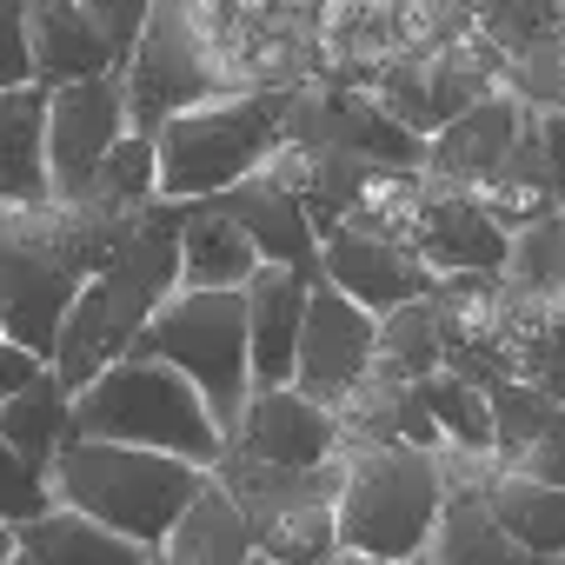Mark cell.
I'll list each match as a JSON object with an SVG mask.
<instances>
[{
  "instance_id": "obj_22",
  "label": "cell",
  "mask_w": 565,
  "mask_h": 565,
  "mask_svg": "<svg viewBox=\"0 0 565 565\" xmlns=\"http://www.w3.org/2000/svg\"><path fill=\"white\" fill-rule=\"evenodd\" d=\"M259 246L213 206L193 200L180 220V294H246V279L259 273Z\"/></svg>"
},
{
  "instance_id": "obj_4",
  "label": "cell",
  "mask_w": 565,
  "mask_h": 565,
  "mask_svg": "<svg viewBox=\"0 0 565 565\" xmlns=\"http://www.w3.org/2000/svg\"><path fill=\"white\" fill-rule=\"evenodd\" d=\"M300 87H253V94H213L200 107H180L173 120L153 127V153H160V200L193 206L213 200L239 180H253L287 134Z\"/></svg>"
},
{
  "instance_id": "obj_24",
  "label": "cell",
  "mask_w": 565,
  "mask_h": 565,
  "mask_svg": "<svg viewBox=\"0 0 565 565\" xmlns=\"http://www.w3.org/2000/svg\"><path fill=\"white\" fill-rule=\"evenodd\" d=\"M426 565H565V558H545L532 545H519L492 505H486V479L479 486H452L433 539H426Z\"/></svg>"
},
{
  "instance_id": "obj_33",
  "label": "cell",
  "mask_w": 565,
  "mask_h": 565,
  "mask_svg": "<svg viewBox=\"0 0 565 565\" xmlns=\"http://www.w3.org/2000/svg\"><path fill=\"white\" fill-rule=\"evenodd\" d=\"M505 279L519 294H565V206H552L539 226L512 233Z\"/></svg>"
},
{
  "instance_id": "obj_30",
  "label": "cell",
  "mask_w": 565,
  "mask_h": 565,
  "mask_svg": "<svg viewBox=\"0 0 565 565\" xmlns=\"http://www.w3.org/2000/svg\"><path fill=\"white\" fill-rule=\"evenodd\" d=\"M446 366V340H439V313H433V294L426 300H406L380 320V340H373V373L393 380V386H413L426 373Z\"/></svg>"
},
{
  "instance_id": "obj_45",
  "label": "cell",
  "mask_w": 565,
  "mask_h": 565,
  "mask_svg": "<svg viewBox=\"0 0 565 565\" xmlns=\"http://www.w3.org/2000/svg\"><path fill=\"white\" fill-rule=\"evenodd\" d=\"M413 565H426V558H413Z\"/></svg>"
},
{
  "instance_id": "obj_39",
  "label": "cell",
  "mask_w": 565,
  "mask_h": 565,
  "mask_svg": "<svg viewBox=\"0 0 565 565\" xmlns=\"http://www.w3.org/2000/svg\"><path fill=\"white\" fill-rule=\"evenodd\" d=\"M532 127H539V153H545L552 206H565V107H532Z\"/></svg>"
},
{
  "instance_id": "obj_18",
  "label": "cell",
  "mask_w": 565,
  "mask_h": 565,
  "mask_svg": "<svg viewBox=\"0 0 565 565\" xmlns=\"http://www.w3.org/2000/svg\"><path fill=\"white\" fill-rule=\"evenodd\" d=\"M519 127H525V100H519L512 87H492L479 107H466L452 127H439V134L426 140V173L472 193V186H486V180L505 167Z\"/></svg>"
},
{
  "instance_id": "obj_42",
  "label": "cell",
  "mask_w": 565,
  "mask_h": 565,
  "mask_svg": "<svg viewBox=\"0 0 565 565\" xmlns=\"http://www.w3.org/2000/svg\"><path fill=\"white\" fill-rule=\"evenodd\" d=\"M327 565H373V558H353V552H333Z\"/></svg>"
},
{
  "instance_id": "obj_6",
  "label": "cell",
  "mask_w": 565,
  "mask_h": 565,
  "mask_svg": "<svg viewBox=\"0 0 565 565\" xmlns=\"http://www.w3.org/2000/svg\"><path fill=\"white\" fill-rule=\"evenodd\" d=\"M74 433L81 439H114V446H147V452H173L193 466H220L226 439L206 413V399L193 393L186 373H173L153 353H127L107 373H94L74 393Z\"/></svg>"
},
{
  "instance_id": "obj_35",
  "label": "cell",
  "mask_w": 565,
  "mask_h": 565,
  "mask_svg": "<svg viewBox=\"0 0 565 565\" xmlns=\"http://www.w3.org/2000/svg\"><path fill=\"white\" fill-rule=\"evenodd\" d=\"M47 505H54V479L34 472L8 439H0V519H8V525H28V519H41Z\"/></svg>"
},
{
  "instance_id": "obj_23",
  "label": "cell",
  "mask_w": 565,
  "mask_h": 565,
  "mask_svg": "<svg viewBox=\"0 0 565 565\" xmlns=\"http://www.w3.org/2000/svg\"><path fill=\"white\" fill-rule=\"evenodd\" d=\"M14 565H153V552L54 499L41 519L14 525Z\"/></svg>"
},
{
  "instance_id": "obj_26",
  "label": "cell",
  "mask_w": 565,
  "mask_h": 565,
  "mask_svg": "<svg viewBox=\"0 0 565 565\" xmlns=\"http://www.w3.org/2000/svg\"><path fill=\"white\" fill-rule=\"evenodd\" d=\"M153 565H253V532L246 512L233 505V492L206 472V486L186 499V512L173 519V532L160 539Z\"/></svg>"
},
{
  "instance_id": "obj_27",
  "label": "cell",
  "mask_w": 565,
  "mask_h": 565,
  "mask_svg": "<svg viewBox=\"0 0 565 565\" xmlns=\"http://www.w3.org/2000/svg\"><path fill=\"white\" fill-rule=\"evenodd\" d=\"M0 439H8L34 472H54V459H61V446L74 439V393L54 380V366L21 393V399H8L0 406Z\"/></svg>"
},
{
  "instance_id": "obj_43",
  "label": "cell",
  "mask_w": 565,
  "mask_h": 565,
  "mask_svg": "<svg viewBox=\"0 0 565 565\" xmlns=\"http://www.w3.org/2000/svg\"><path fill=\"white\" fill-rule=\"evenodd\" d=\"M0 333H8V307H0Z\"/></svg>"
},
{
  "instance_id": "obj_5",
  "label": "cell",
  "mask_w": 565,
  "mask_h": 565,
  "mask_svg": "<svg viewBox=\"0 0 565 565\" xmlns=\"http://www.w3.org/2000/svg\"><path fill=\"white\" fill-rule=\"evenodd\" d=\"M54 499L100 519L107 532L160 552V539L173 532V519L186 512V499L206 486V466L173 459V452H147V446H114V439H67L54 459Z\"/></svg>"
},
{
  "instance_id": "obj_31",
  "label": "cell",
  "mask_w": 565,
  "mask_h": 565,
  "mask_svg": "<svg viewBox=\"0 0 565 565\" xmlns=\"http://www.w3.org/2000/svg\"><path fill=\"white\" fill-rule=\"evenodd\" d=\"M87 200H100L107 213H127L140 220L147 206H160V153H153V134H120V147L107 153V167L94 173Z\"/></svg>"
},
{
  "instance_id": "obj_1",
  "label": "cell",
  "mask_w": 565,
  "mask_h": 565,
  "mask_svg": "<svg viewBox=\"0 0 565 565\" xmlns=\"http://www.w3.org/2000/svg\"><path fill=\"white\" fill-rule=\"evenodd\" d=\"M320 81V0H153L127 61V120L153 134L180 107Z\"/></svg>"
},
{
  "instance_id": "obj_17",
  "label": "cell",
  "mask_w": 565,
  "mask_h": 565,
  "mask_svg": "<svg viewBox=\"0 0 565 565\" xmlns=\"http://www.w3.org/2000/svg\"><path fill=\"white\" fill-rule=\"evenodd\" d=\"M399 446H419V452H466V459H492V406H486V386L479 380H459V373H426L399 393ZM499 466V459H492Z\"/></svg>"
},
{
  "instance_id": "obj_2",
  "label": "cell",
  "mask_w": 565,
  "mask_h": 565,
  "mask_svg": "<svg viewBox=\"0 0 565 565\" xmlns=\"http://www.w3.org/2000/svg\"><path fill=\"white\" fill-rule=\"evenodd\" d=\"M180 220H186V206H173V200L147 206L134 239L74 294L61 340H54V360H47L67 393H81L94 373L127 360L147 333V320L180 294Z\"/></svg>"
},
{
  "instance_id": "obj_29",
  "label": "cell",
  "mask_w": 565,
  "mask_h": 565,
  "mask_svg": "<svg viewBox=\"0 0 565 565\" xmlns=\"http://www.w3.org/2000/svg\"><path fill=\"white\" fill-rule=\"evenodd\" d=\"M486 505L519 545H532L545 558H565V486H539L525 472H492Z\"/></svg>"
},
{
  "instance_id": "obj_25",
  "label": "cell",
  "mask_w": 565,
  "mask_h": 565,
  "mask_svg": "<svg viewBox=\"0 0 565 565\" xmlns=\"http://www.w3.org/2000/svg\"><path fill=\"white\" fill-rule=\"evenodd\" d=\"M0 206H54L47 186V87L0 94Z\"/></svg>"
},
{
  "instance_id": "obj_11",
  "label": "cell",
  "mask_w": 565,
  "mask_h": 565,
  "mask_svg": "<svg viewBox=\"0 0 565 565\" xmlns=\"http://www.w3.org/2000/svg\"><path fill=\"white\" fill-rule=\"evenodd\" d=\"M127 81L120 74H94L74 87L47 94V186L54 200H87L94 173L107 167V153L127 134Z\"/></svg>"
},
{
  "instance_id": "obj_21",
  "label": "cell",
  "mask_w": 565,
  "mask_h": 565,
  "mask_svg": "<svg viewBox=\"0 0 565 565\" xmlns=\"http://www.w3.org/2000/svg\"><path fill=\"white\" fill-rule=\"evenodd\" d=\"M28 54H34V87H74L94 74H120L114 47L94 34L81 0H28Z\"/></svg>"
},
{
  "instance_id": "obj_9",
  "label": "cell",
  "mask_w": 565,
  "mask_h": 565,
  "mask_svg": "<svg viewBox=\"0 0 565 565\" xmlns=\"http://www.w3.org/2000/svg\"><path fill=\"white\" fill-rule=\"evenodd\" d=\"M492 87H505V61L479 41V34H459V41H439L426 54H406L393 67H380L366 81V94L419 140H433L439 127H452L466 107H479Z\"/></svg>"
},
{
  "instance_id": "obj_20",
  "label": "cell",
  "mask_w": 565,
  "mask_h": 565,
  "mask_svg": "<svg viewBox=\"0 0 565 565\" xmlns=\"http://www.w3.org/2000/svg\"><path fill=\"white\" fill-rule=\"evenodd\" d=\"M499 366L505 380L539 386L565 406V294H519L505 279L499 300Z\"/></svg>"
},
{
  "instance_id": "obj_12",
  "label": "cell",
  "mask_w": 565,
  "mask_h": 565,
  "mask_svg": "<svg viewBox=\"0 0 565 565\" xmlns=\"http://www.w3.org/2000/svg\"><path fill=\"white\" fill-rule=\"evenodd\" d=\"M406 253H413L433 279L505 273L512 233H505L466 186H446V180L419 173V200H413V220H406Z\"/></svg>"
},
{
  "instance_id": "obj_8",
  "label": "cell",
  "mask_w": 565,
  "mask_h": 565,
  "mask_svg": "<svg viewBox=\"0 0 565 565\" xmlns=\"http://www.w3.org/2000/svg\"><path fill=\"white\" fill-rule=\"evenodd\" d=\"M134 353L167 360L173 373L193 380V393L206 399L220 439L239 426V406L253 393V360H246V294H173Z\"/></svg>"
},
{
  "instance_id": "obj_19",
  "label": "cell",
  "mask_w": 565,
  "mask_h": 565,
  "mask_svg": "<svg viewBox=\"0 0 565 565\" xmlns=\"http://www.w3.org/2000/svg\"><path fill=\"white\" fill-rule=\"evenodd\" d=\"M307 294H313V279L294 273V266H259L246 279V360H253V386H294Z\"/></svg>"
},
{
  "instance_id": "obj_38",
  "label": "cell",
  "mask_w": 565,
  "mask_h": 565,
  "mask_svg": "<svg viewBox=\"0 0 565 565\" xmlns=\"http://www.w3.org/2000/svg\"><path fill=\"white\" fill-rule=\"evenodd\" d=\"M512 472H525V479H539V486H565V406H552V413H545L539 439L519 452V466H512Z\"/></svg>"
},
{
  "instance_id": "obj_34",
  "label": "cell",
  "mask_w": 565,
  "mask_h": 565,
  "mask_svg": "<svg viewBox=\"0 0 565 565\" xmlns=\"http://www.w3.org/2000/svg\"><path fill=\"white\" fill-rule=\"evenodd\" d=\"M399 393H406V386H393V380L366 373V380L333 406L347 452H353V446H393V439H399Z\"/></svg>"
},
{
  "instance_id": "obj_3",
  "label": "cell",
  "mask_w": 565,
  "mask_h": 565,
  "mask_svg": "<svg viewBox=\"0 0 565 565\" xmlns=\"http://www.w3.org/2000/svg\"><path fill=\"white\" fill-rule=\"evenodd\" d=\"M452 486H446V459L419 452V446H353L340 452V499H333V525H340V552L373 558V565H413L426 558V539L446 512Z\"/></svg>"
},
{
  "instance_id": "obj_16",
  "label": "cell",
  "mask_w": 565,
  "mask_h": 565,
  "mask_svg": "<svg viewBox=\"0 0 565 565\" xmlns=\"http://www.w3.org/2000/svg\"><path fill=\"white\" fill-rule=\"evenodd\" d=\"M213 206H220V213L259 246L266 266H294V273L320 279V233H313V220H307V193H300L294 180H279L273 167H259L253 180L213 193Z\"/></svg>"
},
{
  "instance_id": "obj_37",
  "label": "cell",
  "mask_w": 565,
  "mask_h": 565,
  "mask_svg": "<svg viewBox=\"0 0 565 565\" xmlns=\"http://www.w3.org/2000/svg\"><path fill=\"white\" fill-rule=\"evenodd\" d=\"M34 87V54H28V0H0V94Z\"/></svg>"
},
{
  "instance_id": "obj_28",
  "label": "cell",
  "mask_w": 565,
  "mask_h": 565,
  "mask_svg": "<svg viewBox=\"0 0 565 565\" xmlns=\"http://www.w3.org/2000/svg\"><path fill=\"white\" fill-rule=\"evenodd\" d=\"M472 34L505 67L545 61L565 34V0H472Z\"/></svg>"
},
{
  "instance_id": "obj_36",
  "label": "cell",
  "mask_w": 565,
  "mask_h": 565,
  "mask_svg": "<svg viewBox=\"0 0 565 565\" xmlns=\"http://www.w3.org/2000/svg\"><path fill=\"white\" fill-rule=\"evenodd\" d=\"M81 14H87V21H94V34L114 47V67H120V81H127V61H134L140 34H147L153 0H81Z\"/></svg>"
},
{
  "instance_id": "obj_14",
  "label": "cell",
  "mask_w": 565,
  "mask_h": 565,
  "mask_svg": "<svg viewBox=\"0 0 565 565\" xmlns=\"http://www.w3.org/2000/svg\"><path fill=\"white\" fill-rule=\"evenodd\" d=\"M226 452L266 459V466H333L347 452L333 406L307 399L300 386H253L239 406V426L226 433Z\"/></svg>"
},
{
  "instance_id": "obj_41",
  "label": "cell",
  "mask_w": 565,
  "mask_h": 565,
  "mask_svg": "<svg viewBox=\"0 0 565 565\" xmlns=\"http://www.w3.org/2000/svg\"><path fill=\"white\" fill-rule=\"evenodd\" d=\"M0 565H14V525L0 519Z\"/></svg>"
},
{
  "instance_id": "obj_7",
  "label": "cell",
  "mask_w": 565,
  "mask_h": 565,
  "mask_svg": "<svg viewBox=\"0 0 565 565\" xmlns=\"http://www.w3.org/2000/svg\"><path fill=\"white\" fill-rule=\"evenodd\" d=\"M213 479L246 512V532H253L259 558H273V565H327L340 552V525H333L340 459L300 472V466H266V459L220 452Z\"/></svg>"
},
{
  "instance_id": "obj_15",
  "label": "cell",
  "mask_w": 565,
  "mask_h": 565,
  "mask_svg": "<svg viewBox=\"0 0 565 565\" xmlns=\"http://www.w3.org/2000/svg\"><path fill=\"white\" fill-rule=\"evenodd\" d=\"M320 279L333 294H347L353 307H366L373 320H386L406 300H426L439 279L393 239H373L360 226H327L320 233Z\"/></svg>"
},
{
  "instance_id": "obj_13",
  "label": "cell",
  "mask_w": 565,
  "mask_h": 565,
  "mask_svg": "<svg viewBox=\"0 0 565 565\" xmlns=\"http://www.w3.org/2000/svg\"><path fill=\"white\" fill-rule=\"evenodd\" d=\"M373 340H380V320L366 307H353L347 294H333L327 279H313L300 353H294V386L320 406H340L373 373Z\"/></svg>"
},
{
  "instance_id": "obj_44",
  "label": "cell",
  "mask_w": 565,
  "mask_h": 565,
  "mask_svg": "<svg viewBox=\"0 0 565 565\" xmlns=\"http://www.w3.org/2000/svg\"><path fill=\"white\" fill-rule=\"evenodd\" d=\"M253 565H273V558H259V552H253Z\"/></svg>"
},
{
  "instance_id": "obj_10",
  "label": "cell",
  "mask_w": 565,
  "mask_h": 565,
  "mask_svg": "<svg viewBox=\"0 0 565 565\" xmlns=\"http://www.w3.org/2000/svg\"><path fill=\"white\" fill-rule=\"evenodd\" d=\"M439 47L433 0H320V81L366 87L380 67Z\"/></svg>"
},
{
  "instance_id": "obj_40",
  "label": "cell",
  "mask_w": 565,
  "mask_h": 565,
  "mask_svg": "<svg viewBox=\"0 0 565 565\" xmlns=\"http://www.w3.org/2000/svg\"><path fill=\"white\" fill-rule=\"evenodd\" d=\"M47 373V353H34V347H21V340H8L0 333V406L8 399H21L34 380Z\"/></svg>"
},
{
  "instance_id": "obj_32",
  "label": "cell",
  "mask_w": 565,
  "mask_h": 565,
  "mask_svg": "<svg viewBox=\"0 0 565 565\" xmlns=\"http://www.w3.org/2000/svg\"><path fill=\"white\" fill-rule=\"evenodd\" d=\"M486 406H492V459H499V472H512L519 452L539 439V426H545V413L558 399H545L525 380H486Z\"/></svg>"
}]
</instances>
